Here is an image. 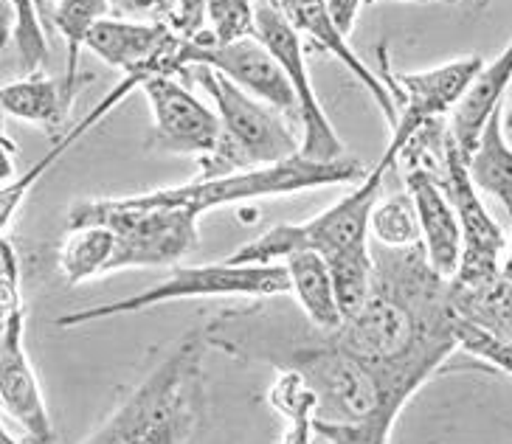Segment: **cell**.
<instances>
[{"label": "cell", "instance_id": "38", "mask_svg": "<svg viewBox=\"0 0 512 444\" xmlns=\"http://www.w3.org/2000/svg\"><path fill=\"white\" fill-rule=\"evenodd\" d=\"M380 0H363V6H375ZM397 3H431V0H397Z\"/></svg>", "mask_w": 512, "mask_h": 444}, {"label": "cell", "instance_id": "10", "mask_svg": "<svg viewBox=\"0 0 512 444\" xmlns=\"http://www.w3.org/2000/svg\"><path fill=\"white\" fill-rule=\"evenodd\" d=\"M186 65H206L214 74L226 76L231 85L276 107L279 113H296V96L287 85L279 62L256 37L217 43L206 29L197 31L195 37H183L181 43L178 68L183 71Z\"/></svg>", "mask_w": 512, "mask_h": 444}, {"label": "cell", "instance_id": "17", "mask_svg": "<svg viewBox=\"0 0 512 444\" xmlns=\"http://www.w3.org/2000/svg\"><path fill=\"white\" fill-rule=\"evenodd\" d=\"M512 82V45H504L501 54L493 62H484L479 74L470 79V85L462 90V96L451 107V124L448 138L467 161V155L482 138L484 124L504 104L507 88Z\"/></svg>", "mask_w": 512, "mask_h": 444}, {"label": "cell", "instance_id": "20", "mask_svg": "<svg viewBox=\"0 0 512 444\" xmlns=\"http://www.w3.org/2000/svg\"><path fill=\"white\" fill-rule=\"evenodd\" d=\"M71 110V102L65 99L62 82L48 79L43 71L29 74L26 79H17L0 88V113L12 116V119L29 121L43 127L54 138L62 135V124Z\"/></svg>", "mask_w": 512, "mask_h": 444}, {"label": "cell", "instance_id": "30", "mask_svg": "<svg viewBox=\"0 0 512 444\" xmlns=\"http://www.w3.org/2000/svg\"><path fill=\"white\" fill-rule=\"evenodd\" d=\"M110 12L121 20L169 23L175 20V0H107Z\"/></svg>", "mask_w": 512, "mask_h": 444}, {"label": "cell", "instance_id": "1", "mask_svg": "<svg viewBox=\"0 0 512 444\" xmlns=\"http://www.w3.org/2000/svg\"><path fill=\"white\" fill-rule=\"evenodd\" d=\"M206 329H192L82 444H192L206 414Z\"/></svg>", "mask_w": 512, "mask_h": 444}, {"label": "cell", "instance_id": "28", "mask_svg": "<svg viewBox=\"0 0 512 444\" xmlns=\"http://www.w3.org/2000/svg\"><path fill=\"white\" fill-rule=\"evenodd\" d=\"M403 411L397 408H383L375 411L366 419H355V422H327V419H316V436L330 444H389L392 442V430L397 416Z\"/></svg>", "mask_w": 512, "mask_h": 444}, {"label": "cell", "instance_id": "16", "mask_svg": "<svg viewBox=\"0 0 512 444\" xmlns=\"http://www.w3.org/2000/svg\"><path fill=\"white\" fill-rule=\"evenodd\" d=\"M279 9L282 15L290 23V29L299 34V40H310L316 45L318 51H327L335 60L341 62L347 71H352V76L361 82L363 88L372 93V99L380 107V113L389 119V124L394 127L397 121V107H394L392 96L386 85L380 82V76L366 65V62L355 54V48L349 43L347 34H341V29L332 23L330 12H327V0H279Z\"/></svg>", "mask_w": 512, "mask_h": 444}, {"label": "cell", "instance_id": "2", "mask_svg": "<svg viewBox=\"0 0 512 444\" xmlns=\"http://www.w3.org/2000/svg\"><path fill=\"white\" fill-rule=\"evenodd\" d=\"M425 121H417L408 113H400L392 127V141L386 152L377 158L375 169L366 172L355 189L341 197L335 206L324 208L321 214L307 222H282L268 228L262 237L245 242L240 251L228 256V265H276L285 262L290 253L313 251L327 265L352 262L372 256V239H369V217L372 208L380 200L383 178L389 175L394 163L400 161V152L406 141L417 133V127Z\"/></svg>", "mask_w": 512, "mask_h": 444}, {"label": "cell", "instance_id": "8", "mask_svg": "<svg viewBox=\"0 0 512 444\" xmlns=\"http://www.w3.org/2000/svg\"><path fill=\"white\" fill-rule=\"evenodd\" d=\"M254 37L271 51L273 60L279 62L287 85L296 96V113L304 130L299 155L316 163H330L349 155L313 90L304 43L299 40V34L290 29L276 0H259L254 6Z\"/></svg>", "mask_w": 512, "mask_h": 444}, {"label": "cell", "instance_id": "9", "mask_svg": "<svg viewBox=\"0 0 512 444\" xmlns=\"http://www.w3.org/2000/svg\"><path fill=\"white\" fill-rule=\"evenodd\" d=\"M285 366L299 371L307 385L316 391V419L355 422V419H366L383 408H397V411L406 408L400 402L386 400L375 371L355 355H349L347 349L338 346L332 338L318 346L296 349Z\"/></svg>", "mask_w": 512, "mask_h": 444}, {"label": "cell", "instance_id": "14", "mask_svg": "<svg viewBox=\"0 0 512 444\" xmlns=\"http://www.w3.org/2000/svg\"><path fill=\"white\" fill-rule=\"evenodd\" d=\"M482 65V57L467 54L459 60L437 65L431 71L392 74L389 60H386V45H380V82L389 90L394 107H397V116L408 113L417 121H434L451 113L456 99L470 85V79L479 74Z\"/></svg>", "mask_w": 512, "mask_h": 444}, {"label": "cell", "instance_id": "11", "mask_svg": "<svg viewBox=\"0 0 512 444\" xmlns=\"http://www.w3.org/2000/svg\"><path fill=\"white\" fill-rule=\"evenodd\" d=\"M144 90L152 110V135L147 147L166 155L206 158L217 141V113L203 104L178 76H147Z\"/></svg>", "mask_w": 512, "mask_h": 444}, {"label": "cell", "instance_id": "19", "mask_svg": "<svg viewBox=\"0 0 512 444\" xmlns=\"http://www.w3.org/2000/svg\"><path fill=\"white\" fill-rule=\"evenodd\" d=\"M507 113L504 104L484 124L482 138L467 155L465 169L473 189L479 194H490L504 208L512 206V149L507 144Z\"/></svg>", "mask_w": 512, "mask_h": 444}, {"label": "cell", "instance_id": "22", "mask_svg": "<svg viewBox=\"0 0 512 444\" xmlns=\"http://www.w3.org/2000/svg\"><path fill=\"white\" fill-rule=\"evenodd\" d=\"M268 405L285 419L282 444H313L318 397L299 371L290 366H279L271 388H268Z\"/></svg>", "mask_w": 512, "mask_h": 444}, {"label": "cell", "instance_id": "37", "mask_svg": "<svg viewBox=\"0 0 512 444\" xmlns=\"http://www.w3.org/2000/svg\"><path fill=\"white\" fill-rule=\"evenodd\" d=\"M0 444H23V442H17L15 436H12V433L6 430V425L0 422Z\"/></svg>", "mask_w": 512, "mask_h": 444}, {"label": "cell", "instance_id": "4", "mask_svg": "<svg viewBox=\"0 0 512 444\" xmlns=\"http://www.w3.org/2000/svg\"><path fill=\"white\" fill-rule=\"evenodd\" d=\"M195 214L186 208L147 203L141 194L133 197H96L79 200L68 211L65 228L105 225L116 239L110 273L133 267H175L197 248Z\"/></svg>", "mask_w": 512, "mask_h": 444}, {"label": "cell", "instance_id": "3", "mask_svg": "<svg viewBox=\"0 0 512 444\" xmlns=\"http://www.w3.org/2000/svg\"><path fill=\"white\" fill-rule=\"evenodd\" d=\"M178 79L206 90L217 113V141L209 155L197 161V180L273 166L299 155L302 138L276 107L231 85L206 65H186Z\"/></svg>", "mask_w": 512, "mask_h": 444}, {"label": "cell", "instance_id": "18", "mask_svg": "<svg viewBox=\"0 0 512 444\" xmlns=\"http://www.w3.org/2000/svg\"><path fill=\"white\" fill-rule=\"evenodd\" d=\"M141 82H144V79H138V76H121L119 82L113 85V90H110V93H105V99H102V102L93 104L91 110H88V113H85L82 119L76 121L74 127H68L65 133L54 138L51 149H48V152L43 155V158H40V161L31 166L26 175L6 180V183L0 186V237H3V231H6V228L12 225L15 214L20 211V208H23V203H26V197L31 194V189H34V186L40 183V178L46 175L48 169H51L54 163L60 161L62 155H65L68 149L74 147L79 138H85V135L91 133V130L96 127V124H99V121L107 119V116H110V110H113V107H116V104L124 99V96H130V93H133V90L141 85Z\"/></svg>", "mask_w": 512, "mask_h": 444}, {"label": "cell", "instance_id": "23", "mask_svg": "<svg viewBox=\"0 0 512 444\" xmlns=\"http://www.w3.org/2000/svg\"><path fill=\"white\" fill-rule=\"evenodd\" d=\"M107 12H110L107 0H57V6L51 9L48 20H54V26L68 45L65 76L60 82L62 90H65V99L71 104H74L76 90L82 88V82H91V76H79V51H82L93 23L107 17Z\"/></svg>", "mask_w": 512, "mask_h": 444}, {"label": "cell", "instance_id": "39", "mask_svg": "<svg viewBox=\"0 0 512 444\" xmlns=\"http://www.w3.org/2000/svg\"><path fill=\"white\" fill-rule=\"evenodd\" d=\"M37 3H40V9H43V20H48V12H51V9H48V0H37Z\"/></svg>", "mask_w": 512, "mask_h": 444}, {"label": "cell", "instance_id": "15", "mask_svg": "<svg viewBox=\"0 0 512 444\" xmlns=\"http://www.w3.org/2000/svg\"><path fill=\"white\" fill-rule=\"evenodd\" d=\"M406 189L417 214V225H420V248L425 265L431 267V273L442 282H448L456 273L459 253H462V234H459L456 214L439 180L422 166H414L408 172Z\"/></svg>", "mask_w": 512, "mask_h": 444}, {"label": "cell", "instance_id": "25", "mask_svg": "<svg viewBox=\"0 0 512 444\" xmlns=\"http://www.w3.org/2000/svg\"><path fill=\"white\" fill-rule=\"evenodd\" d=\"M369 239H375L377 248L386 251H406L420 245V225L408 194L377 200L369 217Z\"/></svg>", "mask_w": 512, "mask_h": 444}, {"label": "cell", "instance_id": "5", "mask_svg": "<svg viewBox=\"0 0 512 444\" xmlns=\"http://www.w3.org/2000/svg\"><path fill=\"white\" fill-rule=\"evenodd\" d=\"M363 175H366V166L352 155H344V158L330 163H316L307 161L302 155H293V158L273 163V166L231 172V175H223V178H195L192 183L144 192L141 197L147 203L186 208L189 214L203 217L206 211H214V208L248 203V200H259V197H282V194L313 192V189H327V186L358 183Z\"/></svg>", "mask_w": 512, "mask_h": 444}, {"label": "cell", "instance_id": "41", "mask_svg": "<svg viewBox=\"0 0 512 444\" xmlns=\"http://www.w3.org/2000/svg\"><path fill=\"white\" fill-rule=\"evenodd\" d=\"M0 332H3V324H0Z\"/></svg>", "mask_w": 512, "mask_h": 444}, {"label": "cell", "instance_id": "33", "mask_svg": "<svg viewBox=\"0 0 512 444\" xmlns=\"http://www.w3.org/2000/svg\"><path fill=\"white\" fill-rule=\"evenodd\" d=\"M363 9V0H327V12H330L332 23L341 29V34H352L358 12Z\"/></svg>", "mask_w": 512, "mask_h": 444}, {"label": "cell", "instance_id": "40", "mask_svg": "<svg viewBox=\"0 0 512 444\" xmlns=\"http://www.w3.org/2000/svg\"><path fill=\"white\" fill-rule=\"evenodd\" d=\"M445 3H456V0H445Z\"/></svg>", "mask_w": 512, "mask_h": 444}, {"label": "cell", "instance_id": "7", "mask_svg": "<svg viewBox=\"0 0 512 444\" xmlns=\"http://www.w3.org/2000/svg\"><path fill=\"white\" fill-rule=\"evenodd\" d=\"M431 175L439 180L442 192L448 197L456 222H459V234H462L459 265L448 284L487 287V284L498 282L504 273H510V248H507L510 242H507L504 228L493 220V214L484 206L482 194L473 189V183L467 178L465 161L451 144L448 130H445L442 158L437 161V169H431Z\"/></svg>", "mask_w": 512, "mask_h": 444}, {"label": "cell", "instance_id": "13", "mask_svg": "<svg viewBox=\"0 0 512 444\" xmlns=\"http://www.w3.org/2000/svg\"><path fill=\"white\" fill-rule=\"evenodd\" d=\"M0 405L26 430L31 444H57L54 419L26 352V307H20L0 332Z\"/></svg>", "mask_w": 512, "mask_h": 444}, {"label": "cell", "instance_id": "32", "mask_svg": "<svg viewBox=\"0 0 512 444\" xmlns=\"http://www.w3.org/2000/svg\"><path fill=\"white\" fill-rule=\"evenodd\" d=\"M23 307V293H20V265L0 273V324H6L17 310Z\"/></svg>", "mask_w": 512, "mask_h": 444}, {"label": "cell", "instance_id": "26", "mask_svg": "<svg viewBox=\"0 0 512 444\" xmlns=\"http://www.w3.org/2000/svg\"><path fill=\"white\" fill-rule=\"evenodd\" d=\"M12 6L15 15V29H12V40L20 54V65L26 76L40 74L43 65L48 62V40L43 31V9L37 0H6Z\"/></svg>", "mask_w": 512, "mask_h": 444}, {"label": "cell", "instance_id": "35", "mask_svg": "<svg viewBox=\"0 0 512 444\" xmlns=\"http://www.w3.org/2000/svg\"><path fill=\"white\" fill-rule=\"evenodd\" d=\"M12 29H15V15L6 0H0V51L12 43Z\"/></svg>", "mask_w": 512, "mask_h": 444}, {"label": "cell", "instance_id": "36", "mask_svg": "<svg viewBox=\"0 0 512 444\" xmlns=\"http://www.w3.org/2000/svg\"><path fill=\"white\" fill-rule=\"evenodd\" d=\"M17 265V253L15 245L12 242H6V239L0 237V273H6V270H12Z\"/></svg>", "mask_w": 512, "mask_h": 444}, {"label": "cell", "instance_id": "21", "mask_svg": "<svg viewBox=\"0 0 512 444\" xmlns=\"http://www.w3.org/2000/svg\"><path fill=\"white\" fill-rule=\"evenodd\" d=\"M287 287L296 296L310 324L321 332H335L341 326V312L332 293V279L327 262L313 251H296L287 256L285 262Z\"/></svg>", "mask_w": 512, "mask_h": 444}, {"label": "cell", "instance_id": "24", "mask_svg": "<svg viewBox=\"0 0 512 444\" xmlns=\"http://www.w3.org/2000/svg\"><path fill=\"white\" fill-rule=\"evenodd\" d=\"M113 251H116V239L105 225H82L68 231L60 248V273L65 284L76 287L110 273Z\"/></svg>", "mask_w": 512, "mask_h": 444}, {"label": "cell", "instance_id": "29", "mask_svg": "<svg viewBox=\"0 0 512 444\" xmlns=\"http://www.w3.org/2000/svg\"><path fill=\"white\" fill-rule=\"evenodd\" d=\"M206 29L217 43H234L254 37V3L251 0H206Z\"/></svg>", "mask_w": 512, "mask_h": 444}, {"label": "cell", "instance_id": "27", "mask_svg": "<svg viewBox=\"0 0 512 444\" xmlns=\"http://www.w3.org/2000/svg\"><path fill=\"white\" fill-rule=\"evenodd\" d=\"M451 338L456 349H462L467 357L479 360L484 366L496 369L501 377H507L512 369V349L510 341L493 335L490 329L473 324L467 318H459L456 312H451Z\"/></svg>", "mask_w": 512, "mask_h": 444}, {"label": "cell", "instance_id": "6", "mask_svg": "<svg viewBox=\"0 0 512 444\" xmlns=\"http://www.w3.org/2000/svg\"><path fill=\"white\" fill-rule=\"evenodd\" d=\"M282 293H290L282 262L276 265H228V262L195 267L175 265L172 276L164 282L152 284L136 296L96 304L88 310L65 312L57 318V326L71 329V326H85L93 321L116 318V315L144 312L169 301H189V298H273Z\"/></svg>", "mask_w": 512, "mask_h": 444}, {"label": "cell", "instance_id": "31", "mask_svg": "<svg viewBox=\"0 0 512 444\" xmlns=\"http://www.w3.org/2000/svg\"><path fill=\"white\" fill-rule=\"evenodd\" d=\"M206 26V0H175L172 29L181 37H195Z\"/></svg>", "mask_w": 512, "mask_h": 444}, {"label": "cell", "instance_id": "34", "mask_svg": "<svg viewBox=\"0 0 512 444\" xmlns=\"http://www.w3.org/2000/svg\"><path fill=\"white\" fill-rule=\"evenodd\" d=\"M17 172V144L6 135L3 127V113H0V183L15 178Z\"/></svg>", "mask_w": 512, "mask_h": 444}, {"label": "cell", "instance_id": "12", "mask_svg": "<svg viewBox=\"0 0 512 444\" xmlns=\"http://www.w3.org/2000/svg\"><path fill=\"white\" fill-rule=\"evenodd\" d=\"M183 37L169 23H144V20H121L102 17L93 23L85 45L96 57L124 76H178V54Z\"/></svg>", "mask_w": 512, "mask_h": 444}]
</instances>
